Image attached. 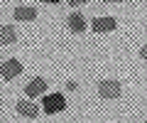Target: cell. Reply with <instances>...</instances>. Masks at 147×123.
Listing matches in <instances>:
<instances>
[{
  "instance_id": "ba28073f",
  "label": "cell",
  "mask_w": 147,
  "mask_h": 123,
  "mask_svg": "<svg viewBox=\"0 0 147 123\" xmlns=\"http://www.w3.org/2000/svg\"><path fill=\"white\" fill-rule=\"evenodd\" d=\"M17 42V30L12 25H0V44H15Z\"/></svg>"
},
{
  "instance_id": "7c38bea8",
  "label": "cell",
  "mask_w": 147,
  "mask_h": 123,
  "mask_svg": "<svg viewBox=\"0 0 147 123\" xmlns=\"http://www.w3.org/2000/svg\"><path fill=\"white\" fill-rule=\"evenodd\" d=\"M103 3H120V0H103Z\"/></svg>"
},
{
  "instance_id": "6da1fadb",
  "label": "cell",
  "mask_w": 147,
  "mask_h": 123,
  "mask_svg": "<svg viewBox=\"0 0 147 123\" xmlns=\"http://www.w3.org/2000/svg\"><path fill=\"white\" fill-rule=\"evenodd\" d=\"M123 91V84L118 79H103L98 84V96L100 99H118Z\"/></svg>"
},
{
  "instance_id": "3957f363",
  "label": "cell",
  "mask_w": 147,
  "mask_h": 123,
  "mask_svg": "<svg viewBox=\"0 0 147 123\" xmlns=\"http://www.w3.org/2000/svg\"><path fill=\"white\" fill-rule=\"evenodd\" d=\"M17 74H22V62L20 59H5V62L0 64V76H3L5 81L15 79Z\"/></svg>"
},
{
  "instance_id": "9c48e42d",
  "label": "cell",
  "mask_w": 147,
  "mask_h": 123,
  "mask_svg": "<svg viewBox=\"0 0 147 123\" xmlns=\"http://www.w3.org/2000/svg\"><path fill=\"white\" fill-rule=\"evenodd\" d=\"M34 17H37V10H34V7H25V5L15 7V20H20V22H32Z\"/></svg>"
},
{
  "instance_id": "4fadbf2b",
  "label": "cell",
  "mask_w": 147,
  "mask_h": 123,
  "mask_svg": "<svg viewBox=\"0 0 147 123\" xmlns=\"http://www.w3.org/2000/svg\"><path fill=\"white\" fill-rule=\"evenodd\" d=\"M44 3H59V0H44Z\"/></svg>"
},
{
  "instance_id": "8fae6325",
  "label": "cell",
  "mask_w": 147,
  "mask_h": 123,
  "mask_svg": "<svg viewBox=\"0 0 147 123\" xmlns=\"http://www.w3.org/2000/svg\"><path fill=\"white\" fill-rule=\"evenodd\" d=\"M140 54H142V59H145V62H147V42L142 44V52H140Z\"/></svg>"
},
{
  "instance_id": "8992f818",
  "label": "cell",
  "mask_w": 147,
  "mask_h": 123,
  "mask_svg": "<svg viewBox=\"0 0 147 123\" xmlns=\"http://www.w3.org/2000/svg\"><path fill=\"white\" fill-rule=\"evenodd\" d=\"M66 27L71 30L74 35H84V30H86V20H84V15H79V12H71V15L66 17Z\"/></svg>"
},
{
  "instance_id": "52a82bcc",
  "label": "cell",
  "mask_w": 147,
  "mask_h": 123,
  "mask_svg": "<svg viewBox=\"0 0 147 123\" xmlns=\"http://www.w3.org/2000/svg\"><path fill=\"white\" fill-rule=\"evenodd\" d=\"M15 108H17V113H20L22 118H37V116H39V108H37L32 101H25V99H22V101H17Z\"/></svg>"
},
{
  "instance_id": "30bf717a",
  "label": "cell",
  "mask_w": 147,
  "mask_h": 123,
  "mask_svg": "<svg viewBox=\"0 0 147 123\" xmlns=\"http://www.w3.org/2000/svg\"><path fill=\"white\" fill-rule=\"evenodd\" d=\"M66 3L71 7H79V5H84V3H88V0H66Z\"/></svg>"
},
{
  "instance_id": "277c9868",
  "label": "cell",
  "mask_w": 147,
  "mask_h": 123,
  "mask_svg": "<svg viewBox=\"0 0 147 123\" xmlns=\"http://www.w3.org/2000/svg\"><path fill=\"white\" fill-rule=\"evenodd\" d=\"M91 27H93V32L103 35V32H113L118 27V22H115V17H96V20L91 22Z\"/></svg>"
},
{
  "instance_id": "5b68a950",
  "label": "cell",
  "mask_w": 147,
  "mask_h": 123,
  "mask_svg": "<svg viewBox=\"0 0 147 123\" xmlns=\"http://www.w3.org/2000/svg\"><path fill=\"white\" fill-rule=\"evenodd\" d=\"M44 91H47V79H42V76H37V79H32L30 84L25 86V94L30 99H37V96H42Z\"/></svg>"
},
{
  "instance_id": "7a4b0ae2",
  "label": "cell",
  "mask_w": 147,
  "mask_h": 123,
  "mask_svg": "<svg viewBox=\"0 0 147 123\" xmlns=\"http://www.w3.org/2000/svg\"><path fill=\"white\" fill-rule=\"evenodd\" d=\"M66 108V99L64 94H47L44 96V113L52 116V113H61Z\"/></svg>"
}]
</instances>
